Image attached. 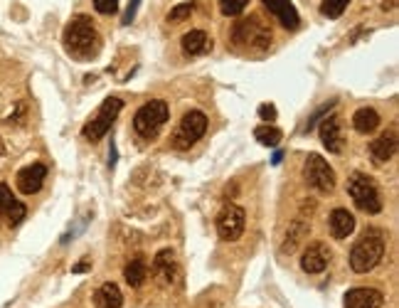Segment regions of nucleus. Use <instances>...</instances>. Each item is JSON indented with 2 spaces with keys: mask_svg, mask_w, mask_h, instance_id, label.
I'll list each match as a JSON object with an SVG mask.
<instances>
[{
  "mask_svg": "<svg viewBox=\"0 0 399 308\" xmlns=\"http://www.w3.org/2000/svg\"><path fill=\"white\" fill-rule=\"evenodd\" d=\"M62 42H64L67 55H72L74 60H82V62L96 60L99 52H101V35H99V30L94 27L89 15L72 18L69 25L64 27Z\"/></svg>",
  "mask_w": 399,
  "mask_h": 308,
  "instance_id": "nucleus-1",
  "label": "nucleus"
},
{
  "mask_svg": "<svg viewBox=\"0 0 399 308\" xmlns=\"http://www.w3.org/2000/svg\"><path fill=\"white\" fill-rule=\"evenodd\" d=\"M387 237L382 229H367L350 249V269L355 274H367L382 262Z\"/></svg>",
  "mask_w": 399,
  "mask_h": 308,
  "instance_id": "nucleus-2",
  "label": "nucleus"
},
{
  "mask_svg": "<svg viewBox=\"0 0 399 308\" xmlns=\"http://www.w3.org/2000/svg\"><path fill=\"white\" fill-rule=\"evenodd\" d=\"M232 45L241 52H264L271 47V30L259 15L241 18L232 27Z\"/></svg>",
  "mask_w": 399,
  "mask_h": 308,
  "instance_id": "nucleus-3",
  "label": "nucleus"
},
{
  "mask_svg": "<svg viewBox=\"0 0 399 308\" xmlns=\"http://www.w3.org/2000/svg\"><path fill=\"white\" fill-rule=\"evenodd\" d=\"M170 119V109H167V101L153 99L148 104H143L141 109L133 116V131H136L141 139H156L163 131V126Z\"/></svg>",
  "mask_w": 399,
  "mask_h": 308,
  "instance_id": "nucleus-4",
  "label": "nucleus"
},
{
  "mask_svg": "<svg viewBox=\"0 0 399 308\" xmlns=\"http://www.w3.org/2000/svg\"><path fill=\"white\" fill-rule=\"evenodd\" d=\"M348 195L353 198L355 207L362 210L367 214H379L382 212V195H379L377 185L369 175L365 173H353L348 178Z\"/></svg>",
  "mask_w": 399,
  "mask_h": 308,
  "instance_id": "nucleus-5",
  "label": "nucleus"
},
{
  "mask_svg": "<svg viewBox=\"0 0 399 308\" xmlns=\"http://www.w3.org/2000/svg\"><path fill=\"white\" fill-rule=\"evenodd\" d=\"M121 109H123V101L118 99V96H108V99H103V104L99 106L96 116H94V119H89L87 124H84L82 136L87 141H91V143L101 141L103 136L111 131L113 121H116V116L121 114Z\"/></svg>",
  "mask_w": 399,
  "mask_h": 308,
  "instance_id": "nucleus-6",
  "label": "nucleus"
},
{
  "mask_svg": "<svg viewBox=\"0 0 399 308\" xmlns=\"http://www.w3.org/2000/svg\"><path fill=\"white\" fill-rule=\"evenodd\" d=\"M207 131V116L202 111L192 109L182 116V121L177 124L175 134H172V148L175 150H187L205 136Z\"/></svg>",
  "mask_w": 399,
  "mask_h": 308,
  "instance_id": "nucleus-7",
  "label": "nucleus"
},
{
  "mask_svg": "<svg viewBox=\"0 0 399 308\" xmlns=\"http://www.w3.org/2000/svg\"><path fill=\"white\" fill-rule=\"evenodd\" d=\"M303 178L310 188L318 190V193H323V195L333 193L335 183H338L335 170L330 168L328 160L318 153H308V158H305V163H303Z\"/></svg>",
  "mask_w": 399,
  "mask_h": 308,
  "instance_id": "nucleus-8",
  "label": "nucleus"
},
{
  "mask_svg": "<svg viewBox=\"0 0 399 308\" xmlns=\"http://www.w3.org/2000/svg\"><path fill=\"white\" fill-rule=\"evenodd\" d=\"M244 227H246V212L244 207L234 203H227L224 207L220 210L217 214V234L220 239L224 242H236V239L244 234Z\"/></svg>",
  "mask_w": 399,
  "mask_h": 308,
  "instance_id": "nucleus-9",
  "label": "nucleus"
},
{
  "mask_svg": "<svg viewBox=\"0 0 399 308\" xmlns=\"http://www.w3.org/2000/svg\"><path fill=\"white\" fill-rule=\"evenodd\" d=\"M44 180H47V165L44 163H32L25 165L23 170H18L15 175V183H18V190L23 195H34L42 190Z\"/></svg>",
  "mask_w": 399,
  "mask_h": 308,
  "instance_id": "nucleus-10",
  "label": "nucleus"
},
{
  "mask_svg": "<svg viewBox=\"0 0 399 308\" xmlns=\"http://www.w3.org/2000/svg\"><path fill=\"white\" fill-rule=\"evenodd\" d=\"M330 264V249L323 242H313L300 254V269L305 274H323Z\"/></svg>",
  "mask_w": 399,
  "mask_h": 308,
  "instance_id": "nucleus-11",
  "label": "nucleus"
},
{
  "mask_svg": "<svg viewBox=\"0 0 399 308\" xmlns=\"http://www.w3.org/2000/svg\"><path fill=\"white\" fill-rule=\"evenodd\" d=\"M0 214L8 219L10 227H18V224L27 217V207L15 198L13 190L5 183H0Z\"/></svg>",
  "mask_w": 399,
  "mask_h": 308,
  "instance_id": "nucleus-12",
  "label": "nucleus"
},
{
  "mask_svg": "<svg viewBox=\"0 0 399 308\" xmlns=\"http://www.w3.org/2000/svg\"><path fill=\"white\" fill-rule=\"evenodd\" d=\"M384 306V293L379 288L360 286L350 288L345 293V308H382Z\"/></svg>",
  "mask_w": 399,
  "mask_h": 308,
  "instance_id": "nucleus-13",
  "label": "nucleus"
},
{
  "mask_svg": "<svg viewBox=\"0 0 399 308\" xmlns=\"http://www.w3.org/2000/svg\"><path fill=\"white\" fill-rule=\"evenodd\" d=\"M394 153H397V131L394 129L379 134L377 139L369 143V158H372L374 165H382L387 163V160H392Z\"/></svg>",
  "mask_w": 399,
  "mask_h": 308,
  "instance_id": "nucleus-14",
  "label": "nucleus"
},
{
  "mask_svg": "<svg viewBox=\"0 0 399 308\" xmlns=\"http://www.w3.org/2000/svg\"><path fill=\"white\" fill-rule=\"evenodd\" d=\"M264 8L286 27V30H298L300 27V18H298V11L293 8L291 0H261Z\"/></svg>",
  "mask_w": 399,
  "mask_h": 308,
  "instance_id": "nucleus-15",
  "label": "nucleus"
},
{
  "mask_svg": "<svg viewBox=\"0 0 399 308\" xmlns=\"http://www.w3.org/2000/svg\"><path fill=\"white\" fill-rule=\"evenodd\" d=\"M153 276L163 283V286H170L177 278V262L172 249H160L153 259Z\"/></svg>",
  "mask_w": 399,
  "mask_h": 308,
  "instance_id": "nucleus-16",
  "label": "nucleus"
},
{
  "mask_svg": "<svg viewBox=\"0 0 399 308\" xmlns=\"http://www.w3.org/2000/svg\"><path fill=\"white\" fill-rule=\"evenodd\" d=\"M320 141L328 148V153H340L343 150V129H340L338 116H323L320 119Z\"/></svg>",
  "mask_w": 399,
  "mask_h": 308,
  "instance_id": "nucleus-17",
  "label": "nucleus"
},
{
  "mask_svg": "<svg viewBox=\"0 0 399 308\" xmlns=\"http://www.w3.org/2000/svg\"><path fill=\"white\" fill-rule=\"evenodd\" d=\"M308 232H310V219L298 214V217L291 222L289 232H286V239L284 244H281V254H293L296 249L300 247V242L308 237Z\"/></svg>",
  "mask_w": 399,
  "mask_h": 308,
  "instance_id": "nucleus-18",
  "label": "nucleus"
},
{
  "mask_svg": "<svg viewBox=\"0 0 399 308\" xmlns=\"http://www.w3.org/2000/svg\"><path fill=\"white\" fill-rule=\"evenodd\" d=\"M180 47L187 57H200V55H207L212 50V37L207 35L205 30H190L182 35L180 40Z\"/></svg>",
  "mask_w": 399,
  "mask_h": 308,
  "instance_id": "nucleus-19",
  "label": "nucleus"
},
{
  "mask_svg": "<svg viewBox=\"0 0 399 308\" xmlns=\"http://www.w3.org/2000/svg\"><path fill=\"white\" fill-rule=\"evenodd\" d=\"M328 227L333 239H348L355 232V217L345 207H335L328 217Z\"/></svg>",
  "mask_w": 399,
  "mask_h": 308,
  "instance_id": "nucleus-20",
  "label": "nucleus"
},
{
  "mask_svg": "<svg viewBox=\"0 0 399 308\" xmlns=\"http://www.w3.org/2000/svg\"><path fill=\"white\" fill-rule=\"evenodd\" d=\"M94 306L96 308H121L123 293L113 281H106L94 291Z\"/></svg>",
  "mask_w": 399,
  "mask_h": 308,
  "instance_id": "nucleus-21",
  "label": "nucleus"
},
{
  "mask_svg": "<svg viewBox=\"0 0 399 308\" xmlns=\"http://www.w3.org/2000/svg\"><path fill=\"white\" fill-rule=\"evenodd\" d=\"M379 114L374 109H369V106H362V109H357L355 111V116H353V126H355V131L357 134H362V136H367V134H374V131L379 129Z\"/></svg>",
  "mask_w": 399,
  "mask_h": 308,
  "instance_id": "nucleus-22",
  "label": "nucleus"
},
{
  "mask_svg": "<svg viewBox=\"0 0 399 308\" xmlns=\"http://www.w3.org/2000/svg\"><path fill=\"white\" fill-rule=\"evenodd\" d=\"M123 278H126V283H128V286H133V288L143 286V283H146V278H148L146 259H143V257L131 259V262L126 264V269H123Z\"/></svg>",
  "mask_w": 399,
  "mask_h": 308,
  "instance_id": "nucleus-23",
  "label": "nucleus"
},
{
  "mask_svg": "<svg viewBox=\"0 0 399 308\" xmlns=\"http://www.w3.org/2000/svg\"><path fill=\"white\" fill-rule=\"evenodd\" d=\"M254 139L259 141L261 146H269V148H276V146L281 143V139H284V134H281L276 126L271 124H264V126H256L254 129Z\"/></svg>",
  "mask_w": 399,
  "mask_h": 308,
  "instance_id": "nucleus-24",
  "label": "nucleus"
},
{
  "mask_svg": "<svg viewBox=\"0 0 399 308\" xmlns=\"http://www.w3.org/2000/svg\"><path fill=\"white\" fill-rule=\"evenodd\" d=\"M350 0H323V6H320V13H323L328 20H335L345 13Z\"/></svg>",
  "mask_w": 399,
  "mask_h": 308,
  "instance_id": "nucleus-25",
  "label": "nucleus"
},
{
  "mask_svg": "<svg viewBox=\"0 0 399 308\" xmlns=\"http://www.w3.org/2000/svg\"><path fill=\"white\" fill-rule=\"evenodd\" d=\"M249 6V0H220V11L227 18H236L244 13V8Z\"/></svg>",
  "mask_w": 399,
  "mask_h": 308,
  "instance_id": "nucleus-26",
  "label": "nucleus"
},
{
  "mask_svg": "<svg viewBox=\"0 0 399 308\" xmlns=\"http://www.w3.org/2000/svg\"><path fill=\"white\" fill-rule=\"evenodd\" d=\"M192 11H195V3H180V6H175L170 13H167V23H180V20H185V18L192 15Z\"/></svg>",
  "mask_w": 399,
  "mask_h": 308,
  "instance_id": "nucleus-27",
  "label": "nucleus"
},
{
  "mask_svg": "<svg viewBox=\"0 0 399 308\" xmlns=\"http://www.w3.org/2000/svg\"><path fill=\"white\" fill-rule=\"evenodd\" d=\"M94 8L101 15H111V13L118 11V0H94Z\"/></svg>",
  "mask_w": 399,
  "mask_h": 308,
  "instance_id": "nucleus-28",
  "label": "nucleus"
},
{
  "mask_svg": "<svg viewBox=\"0 0 399 308\" xmlns=\"http://www.w3.org/2000/svg\"><path fill=\"white\" fill-rule=\"evenodd\" d=\"M333 106H335V101H328V106H323V109H320V111H318V114H315V116H313V119H310V121H308V124H305V131H310V129H313V126H315V124H318V121H320V119H323V116H328V111H330V109H333Z\"/></svg>",
  "mask_w": 399,
  "mask_h": 308,
  "instance_id": "nucleus-29",
  "label": "nucleus"
},
{
  "mask_svg": "<svg viewBox=\"0 0 399 308\" xmlns=\"http://www.w3.org/2000/svg\"><path fill=\"white\" fill-rule=\"evenodd\" d=\"M259 116L266 121V124H271V121H276V109L271 104H261L259 106Z\"/></svg>",
  "mask_w": 399,
  "mask_h": 308,
  "instance_id": "nucleus-30",
  "label": "nucleus"
},
{
  "mask_svg": "<svg viewBox=\"0 0 399 308\" xmlns=\"http://www.w3.org/2000/svg\"><path fill=\"white\" fill-rule=\"evenodd\" d=\"M138 6H141V0H131V3H128V11H126L123 23H133V18H136V13H138Z\"/></svg>",
  "mask_w": 399,
  "mask_h": 308,
  "instance_id": "nucleus-31",
  "label": "nucleus"
},
{
  "mask_svg": "<svg viewBox=\"0 0 399 308\" xmlns=\"http://www.w3.org/2000/svg\"><path fill=\"white\" fill-rule=\"evenodd\" d=\"M89 269H91V262H89V259H87V262H79V264H74V267H72V271H74V274H82V271H89Z\"/></svg>",
  "mask_w": 399,
  "mask_h": 308,
  "instance_id": "nucleus-32",
  "label": "nucleus"
},
{
  "mask_svg": "<svg viewBox=\"0 0 399 308\" xmlns=\"http://www.w3.org/2000/svg\"><path fill=\"white\" fill-rule=\"evenodd\" d=\"M108 168H116V143L111 141V148H108Z\"/></svg>",
  "mask_w": 399,
  "mask_h": 308,
  "instance_id": "nucleus-33",
  "label": "nucleus"
},
{
  "mask_svg": "<svg viewBox=\"0 0 399 308\" xmlns=\"http://www.w3.org/2000/svg\"><path fill=\"white\" fill-rule=\"evenodd\" d=\"M281 160H284V153H281V150H276V153H274V158H271V163H274V165H279Z\"/></svg>",
  "mask_w": 399,
  "mask_h": 308,
  "instance_id": "nucleus-34",
  "label": "nucleus"
},
{
  "mask_svg": "<svg viewBox=\"0 0 399 308\" xmlns=\"http://www.w3.org/2000/svg\"><path fill=\"white\" fill-rule=\"evenodd\" d=\"M5 153V143H3V139H0V155Z\"/></svg>",
  "mask_w": 399,
  "mask_h": 308,
  "instance_id": "nucleus-35",
  "label": "nucleus"
}]
</instances>
